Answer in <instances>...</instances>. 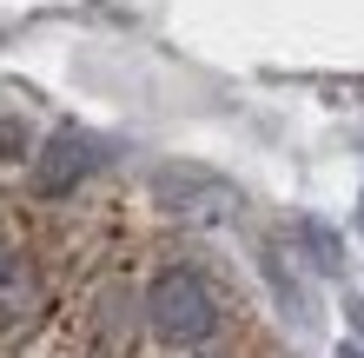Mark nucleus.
I'll use <instances>...</instances> for the list:
<instances>
[{
    "mask_svg": "<svg viewBox=\"0 0 364 358\" xmlns=\"http://www.w3.org/2000/svg\"><path fill=\"white\" fill-rule=\"evenodd\" d=\"M345 319H351V332L364 339V299H351V305H345Z\"/></svg>",
    "mask_w": 364,
    "mask_h": 358,
    "instance_id": "39448f33",
    "label": "nucleus"
},
{
    "mask_svg": "<svg viewBox=\"0 0 364 358\" xmlns=\"http://www.w3.org/2000/svg\"><path fill=\"white\" fill-rule=\"evenodd\" d=\"M146 325H153L159 345H205L219 332V292L199 265H159L153 285H146Z\"/></svg>",
    "mask_w": 364,
    "mask_h": 358,
    "instance_id": "f257e3e1",
    "label": "nucleus"
},
{
    "mask_svg": "<svg viewBox=\"0 0 364 358\" xmlns=\"http://www.w3.org/2000/svg\"><path fill=\"white\" fill-rule=\"evenodd\" d=\"M298 239L311 246V265H318V272H345V246H338V233H331V226L298 219Z\"/></svg>",
    "mask_w": 364,
    "mask_h": 358,
    "instance_id": "7ed1b4c3",
    "label": "nucleus"
},
{
    "mask_svg": "<svg viewBox=\"0 0 364 358\" xmlns=\"http://www.w3.org/2000/svg\"><path fill=\"white\" fill-rule=\"evenodd\" d=\"M93 166H100V146H93L87 133H53L47 153H40V166H33V193H40V199H67Z\"/></svg>",
    "mask_w": 364,
    "mask_h": 358,
    "instance_id": "f03ea898",
    "label": "nucleus"
},
{
    "mask_svg": "<svg viewBox=\"0 0 364 358\" xmlns=\"http://www.w3.org/2000/svg\"><path fill=\"white\" fill-rule=\"evenodd\" d=\"M265 279L278 285V299H285V312H305V285H298L291 272H285V259H278L272 246H265Z\"/></svg>",
    "mask_w": 364,
    "mask_h": 358,
    "instance_id": "20e7f679",
    "label": "nucleus"
},
{
    "mask_svg": "<svg viewBox=\"0 0 364 358\" xmlns=\"http://www.w3.org/2000/svg\"><path fill=\"white\" fill-rule=\"evenodd\" d=\"M338 358H364V352H358V345H345V352H338Z\"/></svg>",
    "mask_w": 364,
    "mask_h": 358,
    "instance_id": "423d86ee",
    "label": "nucleus"
}]
</instances>
